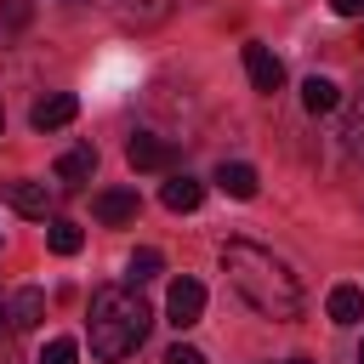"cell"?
<instances>
[{"instance_id": "1", "label": "cell", "mask_w": 364, "mask_h": 364, "mask_svg": "<svg viewBox=\"0 0 364 364\" xmlns=\"http://www.w3.org/2000/svg\"><path fill=\"white\" fill-rule=\"evenodd\" d=\"M222 273H228V284L262 313V318H296L301 313V279L290 273V262L284 256H273L267 245H256V239H228L222 245Z\"/></svg>"}, {"instance_id": "2", "label": "cell", "mask_w": 364, "mask_h": 364, "mask_svg": "<svg viewBox=\"0 0 364 364\" xmlns=\"http://www.w3.org/2000/svg\"><path fill=\"white\" fill-rule=\"evenodd\" d=\"M148 324H154V313H148V301H142L131 284H102V290H91V318H85V330H91V353H97V358H131V353L142 347Z\"/></svg>"}, {"instance_id": "3", "label": "cell", "mask_w": 364, "mask_h": 364, "mask_svg": "<svg viewBox=\"0 0 364 364\" xmlns=\"http://www.w3.org/2000/svg\"><path fill=\"white\" fill-rule=\"evenodd\" d=\"M165 318H171L176 330L199 324V318H205V284H199V279H176L171 296H165Z\"/></svg>"}, {"instance_id": "4", "label": "cell", "mask_w": 364, "mask_h": 364, "mask_svg": "<svg viewBox=\"0 0 364 364\" xmlns=\"http://www.w3.org/2000/svg\"><path fill=\"white\" fill-rule=\"evenodd\" d=\"M125 159H131V171H171L176 165V148L165 136H154V131H136L125 142Z\"/></svg>"}, {"instance_id": "5", "label": "cell", "mask_w": 364, "mask_h": 364, "mask_svg": "<svg viewBox=\"0 0 364 364\" xmlns=\"http://www.w3.org/2000/svg\"><path fill=\"white\" fill-rule=\"evenodd\" d=\"M245 74H250V85H256V91H267V97L284 85V63H279L262 40H250V46H245Z\"/></svg>"}, {"instance_id": "6", "label": "cell", "mask_w": 364, "mask_h": 364, "mask_svg": "<svg viewBox=\"0 0 364 364\" xmlns=\"http://www.w3.org/2000/svg\"><path fill=\"white\" fill-rule=\"evenodd\" d=\"M74 114H80V97H74V91H51V97H40V102L28 108V125H34V131H63Z\"/></svg>"}, {"instance_id": "7", "label": "cell", "mask_w": 364, "mask_h": 364, "mask_svg": "<svg viewBox=\"0 0 364 364\" xmlns=\"http://www.w3.org/2000/svg\"><path fill=\"white\" fill-rule=\"evenodd\" d=\"M199 199H205V182H199V176H188V171H171V176H165V188H159V205H165V210H176V216H182V210H199Z\"/></svg>"}, {"instance_id": "8", "label": "cell", "mask_w": 364, "mask_h": 364, "mask_svg": "<svg viewBox=\"0 0 364 364\" xmlns=\"http://www.w3.org/2000/svg\"><path fill=\"white\" fill-rule=\"evenodd\" d=\"M91 210H97V222H108V228H125V222H136V193L131 188H102L97 199H91Z\"/></svg>"}, {"instance_id": "9", "label": "cell", "mask_w": 364, "mask_h": 364, "mask_svg": "<svg viewBox=\"0 0 364 364\" xmlns=\"http://www.w3.org/2000/svg\"><path fill=\"white\" fill-rule=\"evenodd\" d=\"M6 205H11L17 216H34V222H46V210H51V199H46V182H28V176L6 182Z\"/></svg>"}, {"instance_id": "10", "label": "cell", "mask_w": 364, "mask_h": 364, "mask_svg": "<svg viewBox=\"0 0 364 364\" xmlns=\"http://www.w3.org/2000/svg\"><path fill=\"white\" fill-rule=\"evenodd\" d=\"M91 176H97V148H91V142H80V148H68V154L57 159V182H63V188H85Z\"/></svg>"}, {"instance_id": "11", "label": "cell", "mask_w": 364, "mask_h": 364, "mask_svg": "<svg viewBox=\"0 0 364 364\" xmlns=\"http://www.w3.org/2000/svg\"><path fill=\"white\" fill-rule=\"evenodd\" d=\"M216 188H222L228 199H256L262 182H256V171H250L245 159H222V165H216Z\"/></svg>"}, {"instance_id": "12", "label": "cell", "mask_w": 364, "mask_h": 364, "mask_svg": "<svg viewBox=\"0 0 364 364\" xmlns=\"http://www.w3.org/2000/svg\"><path fill=\"white\" fill-rule=\"evenodd\" d=\"M324 313H330V324H358L364 318V290L358 284H336L324 296Z\"/></svg>"}, {"instance_id": "13", "label": "cell", "mask_w": 364, "mask_h": 364, "mask_svg": "<svg viewBox=\"0 0 364 364\" xmlns=\"http://www.w3.org/2000/svg\"><path fill=\"white\" fill-rule=\"evenodd\" d=\"M40 318H46V290L28 284V290H17V296L6 301V324H11V330H28V324H40Z\"/></svg>"}, {"instance_id": "14", "label": "cell", "mask_w": 364, "mask_h": 364, "mask_svg": "<svg viewBox=\"0 0 364 364\" xmlns=\"http://www.w3.org/2000/svg\"><path fill=\"white\" fill-rule=\"evenodd\" d=\"M301 108H307V114H336V108H341V85L324 80V74L301 80Z\"/></svg>"}, {"instance_id": "15", "label": "cell", "mask_w": 364, "mask_h": 364, "mask_svg": "<svg viewBox=\"0 0 364 364\" xmlns=\"http://www.w3.org/2000/svg\"><path fill=\"white\" fill-rule=\"evenodd\" d=\"M80 239H85V233H80V222H68V216H51V222H46V245H51L57 256H74V250H80Z\"/></svg>"}, {"instance_id": "16", "label": "cell", "mask_w": 364, "mask_h": 364, "mask_svg": "<svg viewBox=\"0 0 364 364\" xmlns=\"http://www.w3.org/2000/svg\"><path fill=\"white\" fill-rule=\"evenodd\" d=\"M159 267H165V256H159V250H148V245H142V250H136V256H131V262H125V284H131V290H136V284H148V279H159Z\"/></svg>"}, {"instance_id": "17", "label": "cell", "mask_w": 364, "mask_h": 364, "mask_svg": "<svg viewBox=\"0 0 364 364\" xmlns=\"http://www.w3.org/2000/svg\"><path fill=\"white\" fill-rule=\"evenodd\" d=\"M341 136H347V148L364 159V91L347 102V125H341Z\"/></svg>"}, {"instance_id": "18", "label": "cell", "mask_w": 364, "mask_h": 364, "mask_svg": "<svg viewBox=\"0 0 364 364\" xmlns=\"http://www.w3.org/2000/svg\"><path fill=\"white\" fill-rule=\"evenodd\" d=\"M28 17H34V6L28 0H0V23L17 34V28H28Z\"/></svg>"}, {"instance_id": "19", "label": "cell", "mask_w": 364, "mask_h": 364, "mask_svg": "<svg viewBox=\"0 0 364 364\" xmlns=\"http://www.w3.org/2000/svg\"><path fill=\"white\" fill-rule=\"evenodd\" d=\"M80 358V347L68 341V336H57V341H46V353H40V364H74Z\"/></svg>"}, {"instance_id": "20", "label": "cell", "mask_w": 364, "mask_h": 364, "mask_svg": "<svg viewBox=\"0 0 364 364\" xmlns=\"http://www.w3.org/2000/svg\"><path fill=\"white\" fill-rule=\"evenodd\" d=\"M165 364H205V353H199V347H171Z\"/></svg>"}, {"instance_id": "21", "label": "cell", "mask_w": 364, "mask_h": 364, "mask_svg": "<svg viewBox=\"0 0 364 364\" xmlns=\"http://www.w3.org/2000/svg\"><path fill=\"white\" fill-rule=\"evenodd\" d=\"M336 6V17H364V0H330Z\"/></svg>"}, {"instance_id": "22", "label": "cell", "mask_w": 364, "mask_h": 364, "mask_svg": "<svg viewBox=\"0 0 364 364\" xmlns=\"http://www.w3.org/2000/svg\"><path fill=\"white\" fill-rule=\"evenodd\" d=\"M0 324H6V301H0Z\"/></svg>"}, {"instance_id": "23", "label": "cell", "mask_w": 364, "mask_h": 364, "mask_svg": "<svg viewBox=\"0 0 364 364\" xmlns=\"http://www.w3.org/2000/svg\"><path fill=\"white\" fill-rule=\"evenodd\" d=\"M0 131H6V108H0Z\"/></svg>"}, {"instance_id": "24", "label": "cell", "mask_w": 364, "mask_h": 364, "mask_svg": "<svg viewBox=\"0 0 364 364\" xmlns=\"http://www.w3.org/2000/svg\"><path fill=\"white\" fill-rule=\"evenodd\" d=\"M358 364H364V341H358Z\"/></svg>"}, {"instance_id": "25", "label": "cell", "mask_w": 364, "mask_h": 364, "mask_svg": "<svg viewBox=\"0 0 364 364\" xmlns=\"http://www.w3.org/2000/svg\"><path fill=\"white\" fill-rule=\"evenodd\" d=\"M284 364H307V358H284Z\"/></svg>"}]
</instances>
